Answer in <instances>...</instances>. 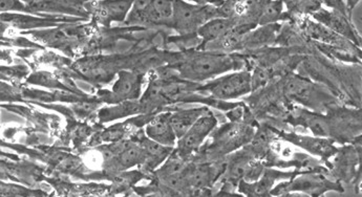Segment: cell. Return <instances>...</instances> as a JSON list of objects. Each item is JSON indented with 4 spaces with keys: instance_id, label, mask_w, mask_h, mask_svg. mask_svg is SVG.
<instances>
[{
    "instance_id": "cell-1",
    "label": "cell",
    "mask_w": 362,
    "mask_h": 197,
    "mask_svg": "<svg viewBox=\"0 0 362 197\" xmlns=\"http://www.w3.org/2000/svg\"><path fill=\"white\" fill-rule=\"evenodd\" d=\"M171 68L177 71L179 78L192 83H201L216 79L225 73L243 69L240 56L216 51H199L177 56Z\"/></svg>"
},
{
    "instance_id": "cell-2",
    "label": "cell",
    "mask_w": 362,
    "mask_h": 197,
    "mask_svg": "<svg viewBox=\"0 0 362 197\" xmlns=\"http://www.w3.org/2000/svg\"><path fill=\"white\" fill-rule=\"evenodd\" d=\"M331 191L344 193L346 189L329 175V171H301L292 179L275 185L271 196L277 197L286 193H299L309 197H320Z\"/></svg>"
},
{
    "instance_id": "cell-3",
    "label": "cell",
    "mask_w": 362,
    "mask_h": 197,
    "mask_svg": "<svg viewBox=\"0 0 362 197\" xmlns=\"http://www.w3.org/2000/svg\"><path fill=\"white\" fill-rule=\"evenodd\" d=\"M173 15L171 29L181 36L196 34L202 25L216 18H227L222 11V2L192 4L186 1H173Z\"/></svg>"
},
{
    "instance_id": "cell-4",
    "label": "cell",
    "mask_w": 362,
    "mask_h": 197,
    "mask_svg": "<svg viewBox=\"0 0 362 197\" xmlns=\"http://www.w3.org/2000/svg\"><path fill=\"white\" fill-rule=\"evenodd\" d=\"M252 90V73L244 68L225 73L205 84H199L197 92H207L209 98L228 102L247 96Z\"/></svg>"
},
{
    "instance_id": "cell-5",
    "label": "cell",
    "mask_w": 362,
    "mask_h": 197,
    "mask_svg": "<svg viewBox=\"0 0 362 197\" xmlns=\"http://www.w3.org/2000/svg\"><path fill=\"white\" fill-rule=\"evenodd\" d=\"M329 175L335 181L354 186L356 193H361V143L356 141L353 144L342 145L329 162Z\"/></svg>"
},
{
    "instance_id": "cell-6",
    "label": "cell",
    "mask_w": 362,
    "mask_h": 197,
    "mask_svg": "<svg viewBox=\"0 0 362 197\" xmlns=\"http://www.w3.org/2000/svg\"><path fill=\"white\" fill-rule=\"evenodd\" d=\"M329 131V140L342 145L353 144L361 140V109L342 107L333 104L327 109Z\"/></svg>"
},
{
    "instance_id": "cell-7",
    "label": "cell",
    "mask_w": 362,
    "mask_h": 197,
    "mask_svg": "<svg viewBox=\"0 0 362 197\" xmlns=\"http://www.w3.org/2000/svg\"><path fill=\"white\" fill-rule=\"evenodd\" d=\"M285 92L288 98L296 102L299 105L305 106L312 112H320L336 104L333 96L324 88L316 85L309 79L297 76L289 78L286 82Z\"/></svg>"
},
{
    "instance_id": "cell-8",
    "label": "cell",
    "mask_w": 362,
    "mask_h": 197,
    "mask_svg": "<svg viewBox=\"0 0 362 197\" xmlns=\"http://www.w3.org/2000/svg\"><path fill=\"white\" fill-rule=\"evenodd\" d=\"M173 15V1H165V0L134 1L125 23L134 27L166 25L171 28Z\"/></svg>"
},
{
    "instance_id": "cell-9",
    "label": "cell",
    "mask_w": 362,
    "mask_h": 197,
    "mask_svg": "<svg viewBox=\"0 0 362 197\" xmlns=\"http://www.w3.org/2000/svg\"><path fill=\"white\" fill-rule=\"evenodd\" d=\"M218 124V118L209 108L203 116L199 117L198 121L190 127L189 131L177 141L175 153L182 159H192V155L201 149L202 145L207 140L208 136L214 133Z\"/></svg>"
},
{
    "instance_id": "cell-10",
    "label": "cell",
    "mask_w": 362,
    "mask_h": 197,
    "mask_svg": "<svg viewBox=\"0 0 362 197\" xmlns=\"http://www.w3.org/2000/svg\"><path fill=\"white\" fill-rule=\"evenodd\" d=\"M281 138L285 142L290 143L297 148L303 149L310 157L320 160L325 166L331 169V160L337 153L338 148L333 141L327 138H318V136H308L296 132H281Z\"/></svg>"
},
{
    "instance_id": "cell-11",
    "label": "cell",
    "mask_w": 362,
    "mask_h": 197,
    "mask_svg": "<svg viewBox=\"0 0 362 197\" xmlns=\"http://www.w3.org/2000/svg\"><path fill=\"white\" fill-rule=\"evenodd\" d=\"M144 76L141 71H121L112 86V92L102 96L104 101L112 104L122 103L127 101H138L142 92Z\"/></svg>"
},
{
    "instance_id": "cell-12",
    "label": "cell",
    "mask_w": 362,
    "mask_h": 197,
    "mask_svg": "<svg viewBox=\"0 0 362 197\" xmlns=\"http://www.w3.org/2000/svg\"><path fill=\"white\" fill-rule=\"evenodd\" d=\"M312 17L320 25H324L334 34L338 35L341 38L348 39L357 47H361V35L357 33L356 30L353 27L352 20L346 15L322 8Z\"/></svg>"
},
{
    "instance_id": "cell-13",
    "label": "cell",
    "mask_w": 362,
    "mask_h": 197,
    "mask_svg": "<svg viewBox=\"0 0 362 197\" xmlns=\"http://www.w3.org/2000/svg\"><path fill=\"white\" fill-rule=\"evenodd\" d=\"M80 20L81 18H74V17H38L30 14H18V13L0 14V23H8L12 27L21 30L43 29V28L55 27L59 23H73Z\"/></svg>"
},
{
    "instance_id": "cell-14",
    "label": "cell",
    "mask_w": 362,
    "mask_h": 197,
    "mask_svg": "<svg viewBox=\"0 0 362 197\" xmlns=\"http://www.w3.org/2000/svg\"><path fill=\"white\" fill-rule=\"evenodd\" d=\"M27 14H66L71 17L79 16L83 19L88 17V12L81 1H45V0H33L23 2Z\"/></svg>"
},
{
    "instance_id": "cell-15",
    "label": "cell",
    "mask_w": 362,
    "mask_h": 197,
    "mask_svg": "<svg viewBox=\"0 0 362 197\" xmlns=\"http://www.w3.org/2000/svg\"><path fill=\"white\" fill-rule=\"evenodd\" d=\"M289 122L294 126H300L312 132L314 136L329 138L331 131L328 117L322 112H312L309 109L296 107L290 114Z\"/></svg>"
},
{
    "instance_id": "cell-16",
    "label": "cell",
    "mask_w": 362,
    "mask_h": 197,
    "mask_svg": "<svg viewBox=\"0 0 362 197\" xmlns=\"http://www.w3.org/2000/svg\"><path fill=\"white\" fill-rule=\"evenodd\" d=\"M145 136L162 146L175 148L177 138L171 127L170 112L153 114L145 125Z\"/></svg>"
},
{
    "instance_id": "cell-17",
    "label": "cell",
    "mask_w": 362,
    "mask_h": 197,
    "mask_svg": "<svg viewBox=\"0 0 362 197\" xmlns=\"http://www.w3.org/2000/svg\"><path fill=\"white\" fill-rule=\"evenodd\" d=\"M238 17H229V18H216L208 21L205 25H202L197 32V36L201 40L199 51H203L207 45L224 38L232 29L238 25Z\"/></svg>"
},
{
    "instance_id": "cell-18",
    "label": "cell",
    "mask_w": 362,
    "mask_h": 197,
    "mask_svg": "<svg viewBox=\"0 0 362 197\" xmlns=\"http://www.w3.org/2000/svg\"><path fill=\"white\" fill-rule=\"evenodd\" d=\"M136 143L144 153V163L141 166V171L148 177L149 173L153 174L175 150V148L162 146V145L149 140L146 136H143Z\"/></svg>"
},
{
    "instance_id": "cell-19",
    "label": "cell",
    "mask_w": 362,
    "mask_h": 197,
    "mask_svg": "<svg viewBox=\"0 0 362 197\" xmlns=\"http://www.w3.org/2000/svg\"><path fill=\"white\" fill-rule=\"evenodd\" d=\"M208 109H209L208 106H199V107L179 109L173 112H170V124L177 140L189 131L190 127Z\"/></svg>"
},
{
    "instance_id": "cell-20",
    "label": "cell",
    "mask_w": 362,
    "mask_h": 197,
    "mask_svg": "<svg viewBox=\"0 0 362 197\" xmlns=\"http://www.w3.org/2000/svg\"><path fill=\"white\" fill-rule=\"evenodd\" d=\"M25 34L32 35L34 38L43 41L53 47H69L74 40L79 38L77 30L69 29H55V30H41V31H29Z\"/></svg>"
},
{
    "instance_id": "cell-21",
    "label": "cell",
    "mask_w": 362,
    "mask_h": 197,
    "mask_svg": "<svg viewBox=\"0 0 362 197\" xmlns=\"http://www.w3.org/2000/svg\"><path fill=\"white\" fill-rule=\"evenodd\" d=\"M143 114L142 106L138 101H127L122 103L114 104V106L102 108L98 114L101 123L112 122L119 119L127 118L129 116Z\"/></svg>"
},
{
    "instance_id": "cell-22",
    "label": "cell",
    "mask_w": 362,
    "mask_h": 197,
    "mask_svg": "<svg viewBox=\"0 0 362 197\" xmlns=\"http://www.w3.org/2000/svg\"><path fill=\"white\" fill-rule=\"evenodd\" d=\"M134 1H103L100 2L99 13L106 23H122L127 20Z\"/></svg>"
},
{
    "instance_id": "cell-23",
    "label": "cell",
    "mask_w": 362,
    "mask_h": 197,
    "mask_svg": "<svg viewBox=\"0 0 362 197\" xmlns=\"http://www.w3.org/2000/svg\"><path fill=\"white\" fill-rule=\"evenodd\" d=\"M284 2L281 1H263L259 2V12H257V25H274L276 21L281 20L284 17Z\"/></svg>"
},
{
    "instance_id": "cell-24",
    "label": "cell",
    "mask_w": 362,
    "mask_h": 197,
    "mask_svg": "<svg viewBox=\"0 0 362 197\" xmlns=\"http://www.w3.org/2000/svg\"><path fill=\"white\" fill-rule=\"evenodd\" d=\"M0 197H47L40 189H29L16 184L0 181Z\"/></svg>"
},
{
    "instance_id": "cell-25",
    "label": "cell",
    "mask_w": 362,
    "mask_h": 197,
    "mask_svg": "<svg viewBox=\"0 0 362 197\" xmlns=\"http://www.w3.org/2000/svg\"><path fill=\"white\" fill-rule=\"evenodd\" d=\"M28 83L33 85L43 86L47 88H58V90H66V86L58 81L51 73L47 71H37L32 73L28 79Z\"/></svg>"
},
{
    "instance_id": "cell-26",
    "label": "cell",
    "mask_w": 362,
    "mask_h": 197,
    "mask_svg": "<svg viewBox=\"0 0 362 197\" xmlns=\"http://www.w3.org/2000/svg\"><path fill=\"white\" fill-rule=\"evenodd\" d=\"M289 14L311 15L322 8V1H288L286 2Z\"/></svg>"
},
{
    "instance_id": "cell-27",
    "label": "cell",
    "mask_w": 362,
    "mask_h": 197,
    "mask_svg": "<svg viewBox=\"0 0 362 197\" xmlns=\"http://www.w3.org/2000/svg\"><path fill=\"white\" fill-rule=\"evenodd\" d=\"M125 125L127 124L121 123V124L114 125V126L106 129V131L102 133V141L107 143L120 142V141H122L123 138H124L125 131H125Z\"/></svg>"
},
{
    "instance_id": "cell-28",
    "label": "cell",
    "mask_w": 362,
    "mask_h": 197,
    "mask_svg": "<svg viewBox=\"0 0 362 197\" xmlns=\"http://www.w3.org/2000/svg\"><path fill=\"white\" fill-rule=\"evenodd\" d=\"M10 12L25 13V4L17 0H0V14Z\"/></svg>"
},
{
    "instance_id": "cell-29",
    "label": "cell",
    "mask_w": 362,
    "mask_h": 197,
    "mask_svg": "<svg viewBox=\"0 0 362 197\" xmlns=\"http://www.w3.org/2000/svg\"><path fill=\"white\" fill-rule=\"evenodd\" d=\"M230 189L231 188L222 185L218 191L214 190V188H210V189H205L199 192L196 197H235L236 193H233Z\"/></svg>"
},
{
    "instance_id": "cell-30",
    "label": "cell",
    "mask_w": 362,
    "mask_h": 197,
    "mask_svg": "<svg viewBox=\"0 0 362 197\" xmlns=\"http://www.w3.org/2000/svg\"><path fill=\"white\" fill-rule=\"evenodd\" d=\"M0 157H6V159L14 160V161H18L19 157L17 155H11V153H4L0 150Z\"/></svg>"
},
{
    "instance_id": "cell-31",
    "label": "cell",
    "mask_w": 362,
    "mask_h": 197,
    "mask_svg": "<svg viewBox=\"0 0 362 197\" xmlns=\"http://www.w3.org/2000/svg\"><path fill=\"white\" fill-rule=\"evenodd\" d=\"M277 197H303V194L299 193H286Z\"/></svg>"
},
{
    "instance_id": "cell-32",
    "label": "cell",
    "mask_w": 362,
    "mask_h": 197,
    "mask_svg": "<svg viewBox=\"0 0 362 197\" xmlns=\"http://www.w3.org/2000/svg\"><path fill=\"white\" fill-rule=\"evenodd\" d=\"M6 23H0V30L4 29V28H6Z\"/></svg>"
},
{
    "instance_id": "cell-33",
    "label": "cell",
    "mask_w": 362,
    "mask_h": 197,
    "mask_svg": "<svg viewBox=\"0 0 362 197\" xmlns=\"http://www.w3.org/2000/svg\"><path fill=\"white\" fill-rule=\"evenodd\" d=\"M303 197H309V196H303ZM320 197H326V196H320Z\"/></svg>"
},
{
    "instance_id": "cell-34",
    "label": "cell",
    "mask_w": 362,
    "mask_h": 197,
    "mask_svg": "<svg viewBox=\"0 0 362 197\" xmlns=\"http://www.w3.org/2000/svg\"><path fill=\"white\" fill-rule=\"evenodd\" d=\"M110 197H114V196H110Z\"/></svg>"
}]
</instances>
